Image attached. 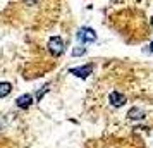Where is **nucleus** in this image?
<instances>
[{"instance_id":"nucleus-1","label":"nucleus","mask_w":153,"mask_h":148,"mask_svg":"<svg viewBox=\"0 0 153 148\" xmlns=\"http://www.w3.org/2000/svg\"><path fill=\"white\" fill-rule=\"evenodd\" d=\"M77 40L81 43H91L97 40V33L91 28H81L79 33H77Z\"/></svg>"},{"instance_id":"nucleus-2","label":"nucleus","mask_w":153,"mask_h":148,"mask_svg":"<svg viewBox=\"0 0 153 148\" xmlns=\"http://www.w3.org/2000/svg\"><path fill=\"white\" fill-rule=\"evenodd\" d=\"M48 50H50V54L52 55H60L64 52V42H62V38H59V36H53L52 40L48 42Z\"/></svg>"},{"instance_id":"nucleus-3","label":"nucleus","mask_w":153,"mask_h":148,"mask_svg":"<svg viewBox=\"0 0 153 148\" xmlns=\"http://www.w3.org/2000/svg\"><path fill=\"white\" fill-rule=\"evenodd\" d=\"M108 102H110V105H112V107L119 109V107L126 105L127 98H126L124 93H120V91H110V95H108Z\"/></svg>"},{"instance_id":"nucleus-4","label":"nucleus","mask_w":153,"mask_h":148,"mask_svg":"<svg viewBox=\"0 0 153 148\" xmlns=\"http://www.w3.org/2000/svg\"><path fill=\"white\" fill-rule=\"evenodd\" d=\"M91 72H93V65L91 64L84 65V67H74V69H71V74H74L77 78H88Z\"/></svg>"},{"instance_id":"nucleus-5","label":"nucleus","mask_w":153,"mask_h":148,"mask_svg":"<svg viewBox=\"0 0 153 148\" xmlns=\"http://www.w3.org/2000/svg\"><path fill=\"white\" fill-rule=\"evenodd\" d=\"M127 119H132V120H141V119H145V110H141L139 107H132L131 110L127 112Z\"/></svg>"},{"instance_id":"nucleus-6","label":"nucleus","mask_w":153,"mask_h":148,"mask_svg":"<svg viewBox=\"0 0 153 148\" xmlns=\"http://www.w3.org/2000/svg\"><path fill=\"white\" fill-rule=\"evenodd\" d=\"M31 102H33L31 95H22V97H19V98L16 100V103L21 107V109H28V107L31 105Z\"/></svg>"},{"instance_id":"nucleus-7","label":"nucleus","mask_w":153,"mask_h":148,"mask_svg":"<svg viewBox=\"0 0 153 148\" xmlns=\"http://www.w3.org/2000/svg\"><path fill=\"white\" fill-rule=\"evenodd\" d=\"M10 91H12V85H10V83H7V81L0 83V98L7 97V95H9Z\"/></svg>"},{"instance_id":"nucleus-8","label":"nucleus","mask_w":153,"mask_h":148,"mask_svg":"<svg viewBox=\"0 0 153 148\" xmlns=\"http://www.w3.org/2000/svg\"><path fill=\"white\" fill-rule=\"evenodd\" d=\"M83 54H84V48H79V47H77V48H74V52H72V55H74V57L83 55Z\"/></svg>"},{"instance_id":"nucleus-9","label":"nucleus","mask_w":153,"mask_h":148,"mask_svg":"<svg viewBox=\"0 0 153 148\" xmlns=\"http://www.w3.org/2000/svg\"><path fill=\"white\" fill-rule=\"evenodd\" d=\"M24 4L31 7V5H35V4H38V0H24Z\"/></svg>"},{"instance_id":"nucleus-10","label":"nucleus","mask_w":153,"mask_h":148,"mask_svg":"<svg viewBox=\"0 0 153 148\" xmlns=\"http://www.w3.org/2000/svg\"><path fill=\"white\" fill-rule=\"evenodd\" d=\"M152 52H153V42H152Z\"/></svg>"},{"instance_id":"nucleus-11","label":"nucleus","mask_w":153,"mask_h":148,"mask_svg":"<svg viewBox=\"0 0 153 148\" xmlns=\"http://www.w3.org/2000/svg\"><path fill=\"white\" fill-rule=\"evenodd\" d=\"M152 26H153V17H152Z\"/></svg>"}]
</instances>
